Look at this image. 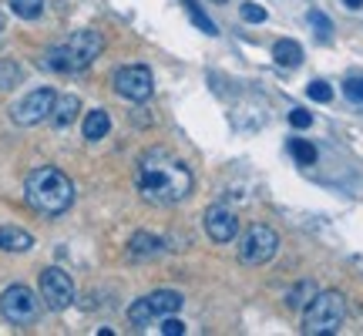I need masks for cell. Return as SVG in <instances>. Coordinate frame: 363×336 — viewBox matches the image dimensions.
<instances>
[{
    "mask_svg": "<svg viewBox=\"0 0 363 336\" xmlns=\"http://www.w3.org/2000/svg\"><path fill=\"white\" fill-rule=\"evenodd\" d=\"M135 185L142 192L145 202L152 206H175L182 198L192 195V172L179 155H172L169 148H148L142 152L135 165Z\"/></svg>",
    "mask_w": 363,
    "mask_h": 336,
    "instance_id": "obj_1",
    "label": "cell"
},
{
    "mask_svg": "<svg viewBox=\"0 0 363 336\" xmlns=\"http://www.w3.org/2000/svg\"><path fill=\"white\" fill-rule=\"evenodd\" d=\"M24 198L27 206L40 212V215H61L74 206V181L67 179L61 168L40 165L34 168L24 181Z\"/></svg>",
    "mask_w": 363,
    "mask_h": 336,
    "instance_id": "obj_2",
    "label": "cell"
},
{
    "mask_svg": "<svg viewBox=\"0 0 363 336\" xmlns=\"http://www.w3.org/2000/svg\"><path fill=\"white\" fill-rule=\"evenodd\" d=\"M104 51V38L101 30H74V38H67L65 44H57L40 57V67L48 71H57V74H74V71H84V67L94 65V57Z\"/></svg>",
    "mask_w": 363,
    "mask_h": 336,
    "instance_id": "obj_3",
    "label": "cell"
},
{
    "mask_svg": "<svg viewBox=\"0 0 363 336\" xmlns=\"http://www.w3.org/2000/svg\"><path fill=\"white\" fill-rule=\"evenodd\" d=\"M347 316V299L337 289H316V296L306 303L303 310V333L306 336H323V333H337L343 326Z\"/></svg>",
    "mask_w": 363,
    "mask_h": 336,
    "instance_id": "obj_4",
    "label": "cell"
},
{
    "mask_svg": "<svg viewBox=\"0 0 363 336\" xmlns=\"http://www.w3.org/2000/svg\"><path fill=\"white\" fill-rule=\"evenodd\" d=\"M179 310H182V293H175V289H155V293L135 299L128 306V323L135 330H145V326H152L155 320L172 316V313H179Z\"/></svg>",
    "mask_w": 363,
    "mask_h": 336,
    "instance_id": "obj_5",
    "label": "cell"
},
{
    "mask_svg": "<svg viewBox=\"0 0 363 336\" xmlns=\"http://www.w3.org/2000/svg\"><path fill=\"white\" fill-rule=\"evenodd\" d=\"M276 252H279V235H276V229L262 225V222L249 225L246 235L239 239V259H242L246 266H262V262H269Z\"/></svg>",
    "mask_w": 363,
    "mask_h": 336,
    "instance_id": "obj_6",
    "label": "cell"
},
{
    "mask_svg": "<svg viewBox=\"0 0 363 336\" xmlns=\"http://www.w3.org/2000/svg\"><path fill=\"white\" fill-rule=\"evenodd\" d=\"M0 313H4V320L13 326H30L40 316V303L27 286L17 283V286H7V289H4V296H0Z\"/></svg>",
    "mask_w": 363,
    "mask_h": 336,
    "instance_id": "obj_7",
    "label": "cell"
},
{
    "mask_svg": "<svg viewBox=\"0 0 363 336\" xmlns=\"http://www.w3.org/2000/svg\"><path fill=\"white\" fill-rule=\"evenodd\" d=\"M54 101H57L54 88H34L30 94H24V98H21V101L11 108L13 125H24V128H30V125H40L44 118H51Z\"/></svg>",
    "mask_w": 363,
    "mask_h": 336,
    "instance_id": "obj_8",
    "label": "cell"
},
{
    "mask_svg": "<svg viewBox=\"0 0 363 336\" xmlns=\"http://www.w3.org/2000/svg\"><path fill=\"white\" fill-rule=\"evenodd\" d=\"M40 299H44V306L54 313L67 310V306L74 303V283H71V276H67L65 269H57V266L44 269L40 272Z\"/></svg>",
    "mask_w": 363,
    "mask_h": 336,
    "instance_id": "obj_9",
    "label": "cell"
},
{
    "mask_svg": "<svg viewBox=\"0 0 363 336\" xmlns=\"http://www.w3.org/2000/svg\"><path fill=\"white\" fill-rule=\"evenodd\" d=\"M115 91L125 98V101H148L152 91H155V81H152V71L145 65H128L115 71Z\"/></svg>",
    "mask_w": 363,
    "mask_h": 336,
    "instance_id": "obj_10",
    "label": "cell"
},
{
    "mask_svg": "<svg viewBox=\"0 0 363 336\" xmlns=\"http://www.w3.org/2000/svg\"><path fill=\"white\" fill-rule=\"evenodd\" d=\"M206 233H208V239H216V242H233L235 233H239L235 212L225 206H212L206 212Z\"/></svg>",
    "mask_w": 363,
    "mask_h": 336,
    "instance_id": "obj_11",
    "label": "cell"
},
{
    "mask_svg": "<svg viewBox=\"0 0 363 336\" xmlns=\"http://www.w3.org/2000/svg\"><path fill=\"white\" fill-rule=\"evenodd\" d=\"M34 246V235L17 229V225H0V249L4 252H27Z\"/></svg>",
    "mask_w": 363,
    "mask_h": 336,
    "instance_id": "obj_12",
    "label": "cell"
},
{
    "mask_svg": "<svg viewBox=\"0 0 363 336\" xmlns=\"http://www.w3.org/2000/svg\"><path fill=\"white\" fill-rule=\"evenodd\" d=\"M272 61H276L279 67H299L303 65V47L289 38L276 40V44H272Z\"/></svg>",
    "mask_w": 363,
    "mask_h": 336,
    "instance_id": "obj_13",
    "label": "cell"
},
{
    "mask_svg": "<svg viewBox=\"0 0 363 336\" xmlns=\"http://www.w3.org/2000/svg\"><path fill=\"white\" fill-rule=\"evenodd\" d=\"M108 131H111V118H108L104 108H94V111L84 115V138L88 142H101Z\"/></svg>",
    "mask_w": 363,
    "mask_h": 336,
    "instance_id": "obj_14",
    "label": "cell"
},
{
    "mask_svg": "<svg viewBox=\"0 0 363 336\" xmlns=\"http://www.w3.org/2000/svg\"><path fill=\"white\" fill-rule=\"evenodd\" d=\"M78 98L74 94H65V98H57L54 101V111H51V125L54 128H67L71 121H74V115H78Z\"/></svg>",
    "mask_w": 363,
    "mask_h": 336,
    "instance_id": "obj_15",
    "label": "cell"
},
{
    "mask_svg": "<svg viewBox=\"0 0 363 336\" xmlns=\"http://www.w3.org/2000/svg\"><path fill=\"white\" fill-rule=\"evenodd\" d=\"M128 252L135 259H152L162 252V239H155V235H148V233H135L128 242Z\"/></svg>",
    "mask_w": 363,
    "mask_h": 336,
    "instance_id": "obj_16",
    "label": "cell"
},
{
    "mask_svg": "<svg viewBox=\"0 0 363 336\" xmlns=\"http://www.w3.org/2000/svg\"><path fill=\"white\" fill-rule=\"evenodd\" d=\"M313 296H316V286H313L310 279H303L299 286H293V289H289L286 306H289V310H306V303H310Z\"/></svg>",
    "mask_w": 363,
    "mask_h": 336,
    "instance_id": "obj_17",
    "label": "cell"
},
{
    "mask_svg": "<svg viewBox=\"0 0 363 336\" xmlns=\"http://www.w3.org/2000/svg\"><path fill=\"white\" fill-rule=\"evenodd\" d=\"M11 11L21 21H38L40 13H44V0H11Z\"/></svg>",
    "mask_w": 363,
    "mask_h": 336,
    "instance_id": "obj_18",
    "label": "cell"
},
{
    "mask_svg": "<svg viewBox=\"0 0 363 336\" xmlns=\"http://www.w3.org/2000/svg\"><path fill=\"white\" fill-rule=\"evenodd\" d=\"M182 4H185V11H189V17L195 21V27H199V30H206V34H219V30H216V24L208 21V13L199 7V0H182Z\"/></svg>",
    "mask_w": 363,
    "mask_h": 336,
    "instance_id": "obj_19",
    "label": "cell"
},
{
    "mask_svg": "<svg viewBox=\"0 0 363 336\" xmlns=\"http://www.w3.org/2000/svg\"><path fill=\"white\" fill-rule=\"evenodd\" d=\"M289 152H293V158H296L299 165H316V148H313L310 142L293 138V142H289Z\"/></svg>",
    "mask_w": 363,
    "mask_h": 336,
    "instance_id": "obj_20",
    "label": "cell"
},
{
    "mask_svg": "<svg viewBox=\"0 0 363 336\" xmlns=\"http://www.w3.org/2000/svg\"><path fill=\"white\" fill-rule=\"evenodd\" d=\"M306 94H310L313 101H320V104L333 101V88H330V84H326V81H313L310 88H306Z\"/></svg>",
    "mask_w": 363,
    "mask_h": 336,
    "instance_id": "obj_21",
    "label": "cell"
},
{
    "mask_svg": "<svg viewBox=\"0 0 363 336\" xmlns=\"http://www.w3.org/2000/svg\"><path fill=\"white\" fill-rule=\"evenodd\" d=\"M242 21H249V24H262L269 13H266V7H259V4H242Z\"/></svg>",
    "mask_w": 363,
    "mask_h": 336,
    "instance_id": "obj_22",
    "label": "cell"
},
{
    "mask_svg": "<svg viewBox=\"0 0 363 336\" xmlns=\"http://www.w3.org/2000/svg\"><path fill=\"white\" fill-rule=\"evenodd\" d=\"M310 24L316 27V34H320V40H330V30H333V24L326 21L320 11H310Z\"/></svg>",
    "mask_w": 363,
    "mask_h": 336,
    "instance_id": "obj_23",
    "label": "cell"
},
{
    "mask_svg": "<svg viewBox=\"0 0 363 336\" xmlns=\"http://www.w3.org/2000/svg\"><path fill=\"white\" fill-rule=\"evenodd\" d=\"M158 330H162L165 336H182L185 333V323L175 320V313H172V316H162V326H158Z\"/></svg>",
    "mask_w": 363,
    "mask_h": 336,
    "instance_id": "obj_24",
    "label": "cell"
},
{
    "mask_svg": "<svg viewBox=\"0 0 363 336\" xmlns=\"http://www.w3.org/2000/svg\"><path fill=\"white\" fill-rule=\"evenodd\" d=\"M17 78H21V71H17L11 61H4V65H0V88H13Z\"/></svg>",
    "mask_w": 363,
    "mask_h": 336,
    "instance_id": "obj_25",
    "label": "cell"
},
{
    "mask_svg": "<svg viewBox=\"0 0 363 336\" xmlns=\"http://www.w3.org/2000/svg\"><path fill=\"white\" fill-rule=\"evenodd\" d=\"M343 94L350 98V101H363V78H350L343 84Z\"/></svg>",
    "mask_w": 363,
    "mask_h": 336,
    "instance_id": "obj_26",
    "label": "cell"
},
{
    "mask_svg": "<svg viewBox=\"0 0 363 336\" xmlns=\"http://www.w3.org/2000/svg\"><path fill=\"white\" fill-rule=\"evenodd\" d=\"M289 125H293V128H310L313 115L310 111H303V108H296V111H289Z\"/></svg>",
    "mask_w": 363,
    "mask_h": 336,
    "instance_id": "obj_27",
    "label": "cell"
},
{
    "mask_svg": "<svg viewBox=\"0 0 363 336\" xmlns=\"http://www.w3.org/2000/svg\"><path fill=\"white\" fill-rule=\"evenodd\" d=\"M343 4H347V7H353V11H360V7H363V0H343Z\"/></svg>",
    "mask_w": 363,
    "mask_h": 336,
    "instance_id": "obj_28",
    "label": "cell"
},
{
    "mask_svg": "<svg viewBox=\"0 0 363 336\" xmlns=\"http://www.w3.org/2000/svg\"><path fill=\"white\" fill-rule=\"evenodd\" d=\"M216 4H225V0H216Z\"/></svg>",
    "mask_w": 363,
    "mask_h": 336,
    "instance_id": "obj_29",
    "label": "cell"
}]
</instances>
